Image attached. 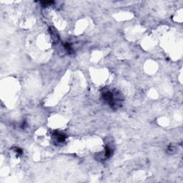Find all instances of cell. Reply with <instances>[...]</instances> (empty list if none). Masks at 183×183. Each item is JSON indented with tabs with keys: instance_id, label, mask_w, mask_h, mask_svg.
Wrapping results in <instances>:
<instances>
[{
	"instance_id": "1",
	"label": "cell",
	"mask_w": 183,
	"mask_h": 183,
	"mask_svg": "<svg viewBox=\"0 0 183 183\" xmlns=\"http://www.w3.org/2000/svg\"><path fill=\"white\" fill-rule=\"evenodd\" d=\"M114 92L109 90H104L102 93V97L112 108L116 109L121 106L122 97L119 92Z\"/></svg>"
},
{
	"instance_id": "3",
	"label": "cell",
	"mask_w": 183,
	"mask_h": 183,
	"mask_svg": "<svg viewBox=\"0 0 183 183\" xmlns=\"http://www.w3.org/2000/svg\"><path fill=\"white\" fill-rule=\"evenodd\" d=\"M54 1H42L41 4L44 6V7H45V6H48V5H49V4H54Z\"/></svg>"
},
{
	"instance_id": "2",
	"label": "cell",
	"mask_w": 183,
	"mask_h": 183,
	"mask_svg": "<svg viewBox=\"0 0 183 183\" xmlns=\"http://www.w3.org/2000/svg\"><path fill=\"white\" fill-rule=\"evenodd\" d=\"M53 136H54V138L55 139L56 142H58V143H63L66 140V136L64 134L60 133V132H54Z\"/></svg>"
}]
</instances>
